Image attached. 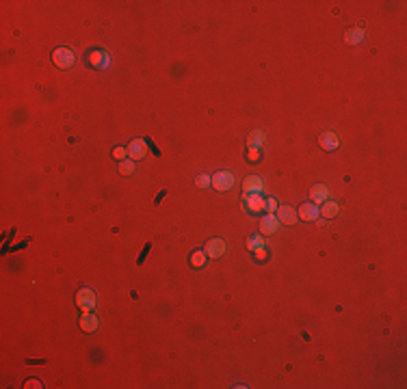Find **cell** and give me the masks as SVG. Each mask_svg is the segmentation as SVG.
Wrapping results in <instances>:
<instances>
[{"label": "cell", "mask_w": 407, "mask_h": 389, "mask_svg": "<svg viewBox=\"0 0 407 389\" xmlns=\"http://www.w3.org/2000/svg\"><path fill=\"white\" fill-rule=\"evenodd\" d=\"M52 61H54V65L61 67V69H69L71 65H74L76 57H74V52H71L69 48H57L52 52Z\"/></svg>", "instance_id": "cell-1"}, {"label": "cell", "mask_w": 407, "mask_h": 389, "mask_svg": "<svg viewBox=\"0 0 407 389\" xmlns=\"http://www.w3.org/2000/svg\"><path fill=\"white\" fill-rule=\"evenodd\" d=\"M95 292L91 290V288H80V290L76 292V305L80 307L83 312H91L95 307Z\"/></svg>", "instance_id": "cell-2"}, {"label": "cell", "mask_w": 407, "mask_h": 389, "mask_svg": "<svg viewBox=\"0 0 407 389\" xmlns=\"http://www.w3.org/2000/svg\"><path fill=\"white\" fill-rule=\"evenodd\" d=\"M234 184H236V177H234L230 171H219V173L212 175V188H214V191H219V193L230 191Z\"/></svg>", "instance_id": "cell-3"}, {"label": "cell", "mask_w": 407, "mask_h": 389, "mask_svg": "<svg viewBox=\"0 0 407 389\" xmlns=\"http://www.w3.org/2000/svg\"><path fill=\"white\" fill-rule=\"evenodd\" d=\"M265 205H267V199L262 195H245L243 197V208L251 214H258V212H265Z\"/></svg>", "instance_id": "cell-4"}, {"label": "cell", "mask_w": 407, "mask_h": 389, "mask_svg": "<svg viewBox=\"0 0 407 389\" xmlns=\"http://www.w3.org/2000/svg\"><path fill=\"white\" fill-rule=\"evenodd\" d=\"M204 253L208 257H212V260H219V257H223V253H225V242L221 238H210L204 244Z\"/></svg>", "instance_id": "cell-5"}, {"label": "cell", "mask_w": 407, "mask_h": 389, "mask_svg": "<svg viewBox=\"0 0 407 389\" xmlns=\"http://www.w3.org/2000/svg\"><path fill=\"white\" fill-rule=\"evenodd\" d=\"M275 216H277V221L284 223V225H295L297 221H299L297 210H295V208H291V205H277Z\"/></svg>", "instance_id": "cell-6"}, {"label": "cell", "mask_w": 407, "mask_h": 389, "mask_svg": "<svg viewBox=\"0 0 407 389\" xmlns=\"http://www.w3.org/2000/svg\"><path fill=\"white\" fill-rule=\"evenodd\" d=\"M78 324H80V329H83L85 333H95L98 327H100V318H98L93 312H83Z\"/></svg>", "instance_id": "cell-7"}, {"label": "cell", "mask_w": 407, "mask_h": 389, "mask_svg": "<svg viewBox=\"0 0 407 389\" xmlns=\"http://www.w3.org/2000/svg\"><path fill=\"white\" fill-rule=\"evenodd\" d=\"M126 151H128V158L130 160H141V158H146V153H148V143L146 141H141V139H134L128 147H126Z\"/></svg>", "instance_id": "cell-8"}, {"label": "cell", "mask_w": 407, "mask_h": 389, "mask_svg": "<svg viewBox=\"0 0 407 389\" xmlns=\"http://www.w3.org/2000/svg\"><path fill=\"white\" fill-rule=\"evenodd\" d=\"M277 229H279V221H277L275 214H265L260 219V231H262V236H273V234H277Z\"/></svg>", "instance_id": "cell-9"}, {"label": "cell", "mask_w": 407, "mask_h": 389, "mask_svg": "<svg viewBox=\"0 0 407 389\" xmlns=\"http://www.w3.org/2000/svg\"><path fill=\"white\" fill-rule=\"evenodd\" d=\"M262 191H265V182H262V177H258V175L245 177V182H243V193H245V195H260Z\"/></svg>", "instance_id": "cell-10"}, {"label": "cell", "mask_w": 407, "mask_h": 389, "mask_svg": "<svg viewBox=\"0 0 407 389\" xmlns=\"http://www.w3.org/2000/svg\"><path fill=\"white\" fill-rule=\"evenodd\" d=\"M297 216H299V219L301 221H305V223H312V221H316V219H319V205H316V203H303L301 208H299V210H297Z\"/></svg>", "instance_id": "cell-11"}, {"label": "cell", "mask_w": 407, "mask_h": 389, "mask_svg": "<svg viewBox=\"0 0 407 389\" xmlns=\"http://www.w3.org/2000/svg\"><path fill=\"white\" fill-rule=\"evenodd\" d=\"M319 145H321L325 151H333V149H338L340 139H338L333 132H323L321 137H319Z\"/></svg>", "instance_id": "cell-12"}, {"label": "cell", "mask_w": 407, "mask_h": 389, "mask_svg": "<svg viewBox=\"0 0 407 389\" xmlns=\"http://www.w3.org/2000/svg\"><path fill=\"white\" fill-rule=\"evenodd\" d=\"M310 199H312V203H325L329 199V188L325 186V184H314L312 186V191H310Z\"/></svg>", "instance_id": "cell-13"}, {"label": "cell", "mask_w": 407, "mask_h": 389, "mask_svg": "<svg viewBox=\"0 0 407 389\" xmlns=\"http://www.w3.org/2000/svg\"><path fill=\"white\" fill-rule=\"evenodd\" d=\"M338 212H340V205L336 201H329V199L325 203H321V208H319V214L323 219H333V216H338Z\"/></svg>", "instance_id": "cell-14"}, {"label": "cell", "mask_w": 407, "mask_h": 389, "mask_svg": "<svg viewBox=\"0 0 407 389\" xmlns=\"http://www.w3.org/2000/svg\"><path fill=\"white\" fill-rule=\"evenodd\" d=\"M345 41L351 43V46H357V43L364 41V31H362V29H351V31H347Z\"/></svg>", "instance_id": "cell-15"}, {"label": "cell", "mask_w": 407, "mask_h": 389, "mask_svg": "<svg viewBox=\"0 0 407 389\" xmlns=\"http://www.w3.org/2000/svg\"><path fill=\"white\" fill-rule=\"evenodd\" d=\"M262 247H265V236H262V234H251V236L247 238V249L251 253L262 249Z\"/></svg>", "instance_id": "cell-16"}, {"label": "cell", "mask_w": 407, "mask_h": 389, "mask_svg": "<svg viewBox=\"0 0 407 389\" xmlns=\"http://www.w3.org/2000/svg\"><path fill=\"white\" fill-rule=\"evenodd\" d=\"M262 141H265V132H262V130H251L249 137H247V145L258 149L262 145Z\"/></svg>", "instance_id": "cell-17"}, {"label": "cell", "mask_w": 407, "mask_h": 389, "mask_svg": "<svg viewBox=\"0 0 407 389\" xmlns=\"http://www.w3.org/2000/svg\"><path fill=\"white\" fill-rule=\"evenodd\" d=\"M206 253H204V249H200V251H193V255H191V266L193 268H204L206 266Z\"/></svg>", "instance_id": "cell-18"}, {"label": "cell", "mask_w": 407, "mask_h": 389, "mask_svg": "<svg viewBox=\"0 0 407 389\" xmlns=\"http://www.w3.org/2000/svg\"><path fill=\"white\" fill-rule=\"evenodd\" d=\"M134 169H137V162L130 160V158L119 162V173H122V175H132V173H134Z\"/></svg>", "instance_id": "cell-19"}, {"label": "cell", "mask_w": 407, "mask_h": 389, "mask_svg": "<svg viewBox=\"0 0 407 389\" xmlns=\"http://www.w3.org/2000/svg\"><path fill=\"white\" fill-rule=\"evenodd\" d=\"M195 184L200 186V188H206V186H210V184H212V177H210V175H206V173H202V175H197Z\"/></svg>", "instance_id": "cell-20"}, {"label": "cell", "mask_w": 407, "mask_h": 389, "mask_svg": "<svg viewBox=\"0 0 407 389\" xmlns=\"http://www.w3.org/2000/svg\"><path fill=\"white\" fill-rule=\"evenodd\" d=\"M275 210H277V201H275L273 197H269L267 199V205H265V212L267 214H275Z\"/></svg>", "instance_id": "cell-21"}, {"label": "cell", "mask_w": 407, "mask_h": 389, "mask_svg": "<svg viewBox=\"0 0 407 389\" xmlns=\"http://www.w3.org/2000/svg\"><path fill=\"white\" fill-rule=\"evenodd\" d=\"M247 160H249V162H260V149L249 147V149H247Z\"/></svg>", "instance_id": "cell-22"}, {"label": "cell", "mask_w": 407, "mask_h": 389, "mask_svg": "<svg viewBox=\"0 0 407 389\" xmlns=\"http://www.w3.org/2000/svg\"><path fill=\"white\" fill-rule=\"evenodd\" d=\"M126 156H128V151H126L124 147H115V149H113V158L122 160V158H126Z\"/></svg>", "instance_id": "cell-23"}, {"label": "cell", "mask_w": 407, "mask_h": 389, "mask_svg": "<svg viewBox=\"0 0 407 389\" xmlns=\"http://www.w3.org/2000/svg\"><path fill=\"white\" fill-rule=\"evenodd\" d=\"M254 255H256V260H258V262H265V260H267V249L262 247V249L254 251Z\"/></svg>", "instance_id": "cell-24"}]
</instances>
